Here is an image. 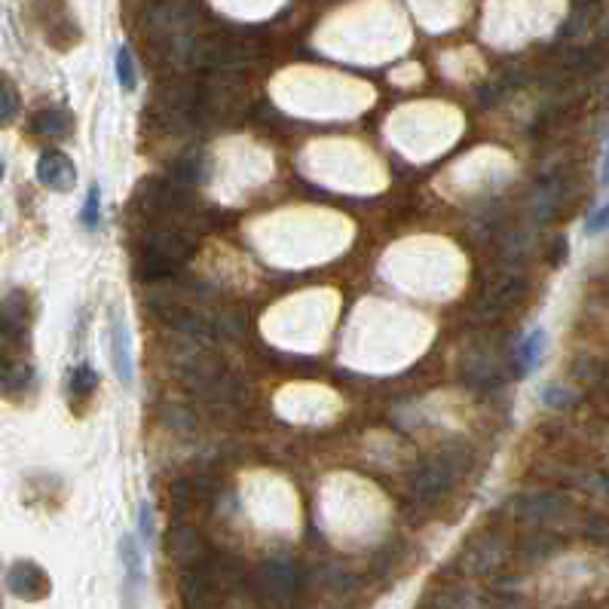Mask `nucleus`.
Returning <instances> with one entry per match:
<instances>
[{
    "label": "nucleus",
    "mask_w": 609,
    "mask_h": 609,
    "mask_svg": "<svg viewBox=\"0 0 609 609\" xmlns=\"http://www.w3.org/2000/svg\"><path fill=\"white\" fill-rule=\"evenodd\" d=\"M166 554L181 567H199L202 561H209V548L199 539V533L187 524H175L166 536Z\"/></svg>",
    "instance_id": "f257e3e1"
},
{
    "label": "nucleus",
    "mask_w": 609,
    "mask_h": 609,
    "mask_svg": "<svg viewBox=\"0 0 609 609\" xmlns=\"http://www.w3.org/2000/svg\"><path fill=\"white\" fill-rule=\"evenodd\" d=\"M7 588L22 600H43L49 594V576L34 561H16L7 570Z\"/></svg>",
    "instance_id": "f03ea898"
},
{
    "label": "nucleus",
    "mask_w": 609,
    "mask_h": 609,
    "mask_svg": "<svg viewBox=\"0 0 609 609\" xmlns=\"http://www.w3.org/2000/svg\"><path fill=\"white\" fill-rule=\"evenodd\" d=\"M37 178L40 184H46L49 190H71L77 175H74V163L62 154V150H46V154L37 160Z\"/></svg>",
    "instance_id": "7ed1b4c3"
},
{
    "label": "nucleus",
    "mask_w": 609,
    "mask_h": 609,
    "mask_svg": "<svg viewBox=\"0 0 609 609\" xmlns=\"http://www.w3.org/2000/svg\"><path fill=\"white\" fill-rule=\"evenodd\" d=\"M258 588L273 600H288L297 588V573L291 561H267L258 570Z\"/></svg>",
    "instance_id": "20e7f679"
},
{
    "label": "nucleus",
    "mask_w": 609,
    "mask_h": 609,
    "mask_svg": "<svg viewBox=\"0 0 609 609\" xmlns=\"http://www.w3.org/2000/svg\"><path fill=\"white\" fill-rule=\"evenodd\" d=\"M111 362H114V371H117L120 383H123V386H132V380H135L132 346H129L126 322H123L120 316H114V322H111Z\"/></svg>",
    "instance_id": "39448f33"
},
{
    "label": "nucleus",
    "mask_w": 609,
    "mask_h": 609,
    "mask_svg": "<svg viewBox=\"0 0 609 609\" xmlns=\"http://www.w3.org/2000/svg\"><path fill=\"white\" fill-rule=\"evenodd\" d=\"M120 564L126 570V606L132 609L135 606V594L144 582V561H141V548L135 542L132 533H126L120 539Z\"/></svg>",
    "instance_id": "423d86ee"
},
{
    "label": "nucleus",
    "mask_w": 609,
    "mask_h": 609,
    "mask_svg": "<svg viewBox=\"0 0 609 609\" xmlns=\"http://www.w3.org/2000/svg\"><path fill=\"white\" fill-rule=\"evenodd\" d=\"M74 129V117L59 111V108H49V111H37L31 117V132L40 138H65Z\"/></svg>",
    "instance_id": "0eeeda50"
},
{
    "label": "nucleus",
    "mask_w": 609,
    "mask_h": 609,
    "mask_svg": "<svg viewBox=\"0 0 609 609\" xmlns=\"http://www.w3.org/2000/svg\"><path fill=\"white\" fill-rule=\"evenodd\" d=\"M95 386H98V374H95L89 365H77V368L68 374V395H71V401H86V398H92Z\"/></svg>",
    "instance_id": "6e6552de"
},
{
    "label": "nucleus",
    "mask_w": 609,
    "mask_h": 609,
    "mask_svg": "<svg viewBox=\"0 0 609 609\" xmlns=\"http://www.w3.org/2000/svg\"><path fill=\"white\" fill-rule=\"evenodd\" d=\"M114 68H117V83H120V89H123V92H135V89H138V71H135L132 49H129L126 43L117 46Z\"/></svg>",
    "instance_id": "1a4fd4ad"
},
{
    "label": "nucleus",
    "mask_w": 609,
    "mask_h": 609,
    "mask_svg": "<svg viewBox=\"0 0 609 609\" xmlns=\"http://www.w3.org/2000/svg\"><path fill=\"white\" fill-rule=\"evenodd\" d=\"M542 349H545V331L536 328V331H530V337H527L524 346H521V377H524L527 371H533V365L542 359Z\"/></svg>",
    "instance_id": "9d476101"
},
{
    "label": "nucleus",
    "mask_w": 609,
    "mask_h": 609,
    "mask_svg": "<svg viewBox=\"0 0 609 609\" xmlns=\"http://www.w3.org/2000/svg\"><path fill=\"white\" fill-rule=\"evenodd\" d=\"M80 224L86 230H98L101 227V190L95 184L86 193V202H83V209H80Z\"/></svg>",
    "instance_id": "9b49d317"
},
{
    "label": "nucleus",
    "mask_w": 609,
    "mask_h": 609,
    "mask_svg": "<svg viewBox=\"0 0 609 609\" xmlns=\"http://www.w3.org/2000/svg\"><path fill=\"white\" fill-rule=\"evenodd\" d=\"M606 230H609V202L585 221V233H588V236H600V233H606Z\"/></svg>",
    "instance_id": "f8f14e48"
},
{
    "label": "nucleus",
    "mask_w": 609,
    "mask_h": 609,
    "mask_svg": "<svg viewBox=\"0 0 609 609\" xmlns=\"http://www.w3.org/2000/svg\"><path fill=\"white\" fill-rule=\"evenodd\" d=\"M138 530H141L144 542L154 539V512H150V505H141V515H138Z\"/></svg>",
    "instance_id": "ddd939ff"
},
{
    "label": "nucleus",
    "mask_w": 609,
    "mask_h": 609,
    "mask_svg": "<svg viewBox=\"0 0 609 609\" xmlns=\"http://www.w3.org/2000/svg\"><path fill=\"white\" fill-rule=\"evenodd\" d=\"M16 117V89L10 80H4V120L10 123Z\"/></svg>",
    "instance_id": "4468645a"
},
{
    "label": "nucleus",
    "mask_w": 609,
    "mask_h": 609,
    "mask_svg": "<svg viewBox=\"0 0 609 609\" xmlns=\"http://www.w3.org/2000/svg\"><path fill=\"white\" fill-rule=\"evenodd\" d=\"M600 181H603V187H609V138H606V147H603V169H600Z\"/></svg>",
    "instance_id": "2eb2a0df"
}]
</instances>
